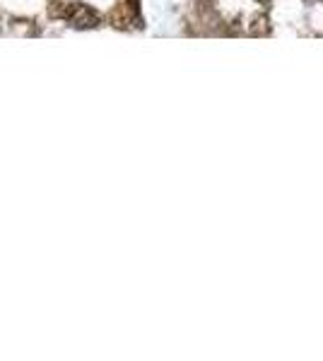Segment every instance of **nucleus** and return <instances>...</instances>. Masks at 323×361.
<instances>
[{
  "label": "nucleus",
  "mask_w": 323,
  "mask_h": 361,
  "mask_svg": "<svg viewBox=\"0 0 323 361\" xmlns=\"http://www.w3.org/2000/svg\"><path fill=\"white\" fill-rule=\"evenodd\" d=\"M70 19L75 27H97L99 24V15L92 12L90 8H73L70 10Z\"/></svg>",
  "instance_id": "f257e3e1"
}]
</instances>
